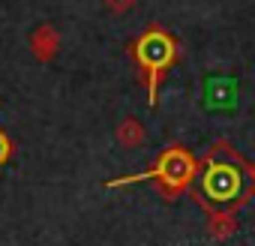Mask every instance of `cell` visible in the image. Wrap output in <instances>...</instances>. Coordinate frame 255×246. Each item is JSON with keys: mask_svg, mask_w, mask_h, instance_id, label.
<instances>
[{"mask_svg": "<svg viewBox=\"0 0 255 246\" xmlns=\"http://www.w3.org/2000/svg\"><path fill=\"white\" fill-rule=\"evenodd\" d=\"M189 195L207 216H213V213L234 216L255 195L252 165L228 138H216L207 147V153L198 159Z\"/></svg>", "mask_w": 255, "mask_h": 246, "instance_id": "cell-1", "label": "cell"}, {"mask_svg": "<svg viewBox=\"0 0 255 246\" xmlns=\"http://www.w3.org/2000/svg\"><path fill=\"white\" fill-rule=\"evenodd\" d=\"M129 57L135 63L138 81L147 87V102L156 105L159 99V84L168 75V69L180 60V42L159 24H150L141 36L132 39Z\"/></svg>", "mask_w": 255, "mask_h": 246, "instance_id": "cell-2", "label": "cell"}, {"mask_svg": "<svg viewBox=\"0 0 255 246\" xmlns=\"http://www.w3.org/2000/svg\"><path fill=\"white\" fill-rule=\"evenodd\" d=\"M195 168H198V159L183 147V144H168L147 171L141 174H126V177H117V180H108L105 186L108 189H120V186H129V183H138V180H153L159 198L165 201H174L177 195L189 192L192 186V177H195Z\"/></svg>", "mask_w": 255, "mask_h": 246, "instance_id": "cell-3", "label": "cell"}, {"mask_svg": "<svg viewBox=\"0 0 255 246\" xmlns=\"http://www.w3.org/2000/svg\"><path fill=\"white\" fill-rule=\"evenodd\" d=\"M60 51V33L57 27L51 24H39L33 33H30V54L39 60V63H51Z\"/></svg>", "mask_w": 255, "mask_h": 246, "instance_id": "cell-4", "label": "cell"}, {"mask_svg": "<svg viewBox=\"0 0 255 246\" xmlns=\"http://www.w3.org/2000/svg\"><path fill=\"white\" fill-rule=\"evenodd\" d=\"M114 138H117V144L120 147H126V150H132V147H141L144 144V138H147V132H144V123L138 120V117H123L120 123H117V132H114Z\"/></svg>", "mask_w": 255, "mask_h": 246, "instance_id": "cell-5", "label": "cell"}, {"mask_svg": "<svg viewBox=\"0 0 255 246\" xmlns=\"http://www.w3.org/2000/svg\"><path fill=\"white\" fill-rule=\"evenodd\" d=\"M204 228L213 240H228L231 234H237V219L231 213H213V216H207Z\"/></svg>", "mask_w": 255, "mask_h": 246, "instance_id": "cell-6", "label": "cell"}, {"mask_svg": "<svg viewBox=\"0 0 255 246\" xmlns=\"http://www.w3.org/2000/svg\"><path fill=\"white\" fill-rule=\"evenodd\" d=\"M12 153H15V144H12V138H9L3 129H0V165H6Z\"/></svg>", "mask_w": 255, "mask_h": 246, "instance_id": "cell-7", "label": "cell"}, {"mask_svg": "<svg viewBox=\"0 0 255 246\" xmlns=\"http://www.w3.org/2000/svg\"><path fill=\"white\" fill-rule=\"evenodd\" d=\"M102 3H105V9H111L114 15H123V12H129L138 0H102Z\"/></svg>", "mask_w": 255, "mask_h": 246, "instance_id": "cell-8", "label": "cell"}, {"mask_svg": "<svg viewBox=\"0 0 255 246\" xmlns=\"http://www.w3.org/2000/svg\"><path fill=\"white\" fill-rule=\"evenodd\" d=\"M249 165H252V183H255V162H249Z\"/></svg>", "mask_w": 255, "mask_h": 246, "instance_id": "cell-9", "label": "cell"}]
</instances>
